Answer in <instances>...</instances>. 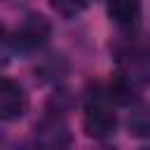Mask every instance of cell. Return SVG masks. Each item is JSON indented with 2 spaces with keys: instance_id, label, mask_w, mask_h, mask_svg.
I'll return each instance as SVG.
<instances>
[{
  "instance_id": "cell-2",
  "label": "cell",
  "mask_w": 150,
  "mask_h": 150,
  "mask_svg": "<svg viewBox=\"0 0 150 150\" xmlns=\"http://www.w3.org/2000/svg\"><path fill=\"white\" fill-rule=\"evenodd\" d=\"M70 145V131L61 115L52 112L35 124V150H66Z\"/></svg>"
},
{
  "instance_id": "cell-3",
  "label": "cell",
  "mask_w": 150,
  "mask_h": 150,
  "mask_svg": "<svg viewBox=\"0 0 150 150\" xmlns=\"http://www.w3.org/2000/svg\"><path fill=\"white\" fill-rule=\"evenodd\" d=\"M49 35H52L49 21L42 14H28L19 23V28L14 33V45L21 52H33V49L45 47L47 40H49Z\"/></svg>"
},
{
  "instance_id": "cell-4",
  "label": "cell",
  "mask_w": 150,
  "mask_h": 150,
  "mask_svg": "<svg viewBox=\"0 0 150 150\" xmlns=\"http://www.w3.org/2000/svg\"><path fill=\"white\" fill-rule=\"evenodd\" d=\"M26 110H28V94L19 82L5 77L0 82V117L5 122H12L23 117Z\"/></svg>"
},
{
  "instance_id": "cell-1",
  "label": "cell",
  "mask_w": 150,
  "mask_h": 150,
  "mask_svg": "<svg viewBox=\"0 0 150 150\" xmlns=\"http://www.w3.org/2000/svg\"><path fill=\"white\" fill-rule=\"evenodd\" d=\"M84 131L91 138H108L117 129V115L112 110V98L98 84L87 91L84 96Z\"/></svg>"
},
{
  "instance_id": "cell-6",
  "label": "cell",
  "mask_w": 150,
  "mask_h": 150,
  "mask_svg": "<svg viewBox=\"0 0 150 150\" xmlns=\"http://www.w3.org/2000/svg\"><path fill=\"white\" fill-rule=\"evenodd\" d=\"M66 70H68V63L63 61V56H59V54H49L40 66H38V73L45 77V80H61L63 75H66Z\"/></svg>"
},
{
  "instance_id": "cell-9",
  "label": "cell",
  "mask_w": 150,
  "mask_h": 150,
  "mask_svg": "<svg viewBox=\"0 0 150 150\" xmlns=\"http://www.w3.org/2000/svg\"><path fill=\"white\" fill-rule=\"evenodd\" d=\"M143 150H150V145H148V148H143Z\"/></svg>"
},
{
  "instance_id": "cell-5",
  "label": "cell",
  "mask_w": 150,
  "mask_h": 150,
  "mask_svg": "<svg viewBox=\"0 0 150 150\" xmlns=\"http://www.w3.org/2000/svg\"><path fill=\"white\" fill-rule=\"evenodd\" d=\"M105 9L110 21L124 30L136 28L141 21V0H108Z\"/></svg>"
},
{
  "instance_id": "cell-7",
  "label": "cell",
  "mask_w": 150,
  "mask_h": 150,
  "mask_svg": "<svg viewBox=\"0 0 150 150\" xmlns=\"http://www.w3.org/2000/svg\"><path fill=\"white\" fill-rule=\"evenodd\" d=\"M127 127H129V131H131L134 136H150V105L136 108V110L129 115Z\"/></svg>"
},
{
  "instance_id": "cell-8",
  "label": "cell",
  "mask_w": 150,
  "mask_h": 150,
  "mask_svg": "<svg viewBox=\"0 0 150 150\" xmlns=\"http://www.w3.org/2000/svg\"><path fill=\"white\" fill-rule=\"evenodd\" d=\"M49 5H52V9L56 12V14H61V16H77V14H82L84 9H87V5H89V0H49Z\"/></svg>"
}]
</instances>
